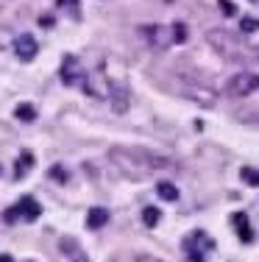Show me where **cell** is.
I'll list each match as a JSON object with an SVG mask.
<instances>
[{
  "label": "cell",
  "instance_id": "8",
  "mask_svg": "<svg viewBox=\"0 0 259 262\" xmlns=\"http://www.w3.org/2000/svg\"><path fill=\"white\" fill-rule=\"evenodd\" d=\"M17 209H20V215L26 217V221H39V215H42V204L31 195L22 198V201L17 204Z\"/></svg>",
  "mask_w": 259,
  "mask_h": 262
},
{
  "label": "cell",
  "instance_id": "25",
  "mask_svg": "<svg viewBox=\"0 0 259 262\" xmlns=\"http://www.w3.org/2000/svg\"><path fill=\"white\" fill-rule=\"evenodd\" d=\"M28 262H31V259H28Z\"/></svg>",
  "mask_w": 259,
  "mask_h": 262
},
{
  "label": "cell",
  "instance_id": "17",
  "mask_svg": "<svg viewBox=\"0 0 259 262\" xmlns=\"http://www.w3.org/2000/svg\"><path fill=\"white\" fill-rule=\"evenodd\" d=\"M240 176H243L245 184L259 187V170H256V167H243V170H240Z\"/></svg>",
  "mask_w": 259,
  "mask_h": 262
},
{
  "label": "cell",
  "instance_id": "23",
  "mask_svg": "<svg viewBox=\"0 0 259 262\" xmlns=\"http://www.w3.org/2000/svg\"><path fill=\"white\" fill-rule=\"evenodd\" d=\"M59 6H78V0H59Z\"/></svg>",
  "mask_w": 259,
  "mask_h": 262
},
{
  "label": "cell",
  "instance_id": "4",
  "mask_svg": "<svg viewBox=\"0 0 259 262\" xmlns=\"http://www.w3.org/2000/svg\"><path fill=\"white\" fill-rule=\"evenodd\" d=\"M11 48H14V53H17V59H20V61H31V59H36V53H39V42H36L31 34L14 36Z\"/></svg>",
  "mask_w": 259,
  "mask_h": 262
},
{
  "label": "cell",
  "instance_id": "24",
  "mask_svg": "<svg viewBox=\"0 0 259 262\" xmlns=\"http://www.w3.org/2000/svg\"><path fill=\"white\" fill-rule=\"evenodd\" d=\"M0 262H14V257L11 254H0Z\"/></svg>",
  "mask_w": 259,
  "mask_h": 262
},
{
  "label": "cell",
  "instance_id": "13",
  "mask_svg": "<svg viewBox=\"0 0 259 262\" xmlns=\"http://www.w3.org/2000/svg\"><path fill=\"white\" fill-rule=\"evenodd\" d=\"M14 117H17V120H22V123H34L36 120V109L31 103H20L14 109Z\"/></svg>",
  "mask_w": 259,
  "mask_h": 262
},
{
  "label": "cell",
  "instance_id": "11",
  "mask_svg": "<svg viewBox=\"0 0 259 262\" xmlns=\"http://www.w3.org/2000/svg\"><path fill=\"white\" fill-rule=\"evenodd\" d=\"M61 251L67 254V257H70V262H89V257H86V254L81 251V246H76V243L73 240H61Z\"/></svg>",
  "mask_w": 259,
  "mask_h": 262
},
{
  "label": "cell",
  "instance_id": "9",
  "mask_svg": "<svg viewBox=\"0 0 259 262\" xmlns=\"http://www.w3.org/2000/svg\"><path fill=\"white\" fill-rule=\"evenodd\" d=\"M231 223H234V229H237V234H240V240H243V243H251V240H254L251 223H248V217H245L243 212H234V215H231Z\"/></svg>",
  "mask_w": 259,
  "mask_h": 262
},
{
  "label": "cell",
  "instance_id": "14",
  "mask_svg": "<svg viewBox=\"0 0 259 262\" xmlns=\"http://www.w3.org/2000/svg\"><path fill=\"white\" fill-rule=\"evenodd\" d=\"M31 167H34V157H31L28 151H22L20 159H17V167H14V173H17L14 179H22V176H26V170H31Z\"/></svg>",
  "mask_w": 259,
  "mask_h": 262
},
{
  "label": "cell",
  "instance_id": "1",
  "mask_svg": "<svg viewBox=\"0 0 259 262\" xmlns=\"http://www.w3.org/2000/svg\"><path fill=\"white\" fill-rule=\"evenodd\" d=\"M178 92L187 95L190 101L201 103V106H215V101H218V92H215L212 86L195 81V78H178Z\"/></svg>",
  "mask_w": 259,
  "mask_h": 262
},
{
  "label": "cell",
  "instance_id": "22",
  "mask_svg": "<svg viewBox=\"0 0 259 262\" xmlns=\"http://www.w3.org/2000/svg\"><path fill=\"white\" fill-rule=\"evenodd\" d=\"M220 9H223V11H226V14H229V17L234 14V6L229 3V0H220Z\"/></svg>",
  "mask_w": 259,
  "mask_h": 262
},
{
  "label": "cell",
  "instance_id": "19",
  "mask_svg": "<svg viewBox=\"0 0 259 262\" xmlns=\"http://www.w3.org/2000/svg\"><path fill=\"white\" fill-rule=\"evenodd\" d=\"M14 42V34H11L9 26H0V51H6V48Z\"/></svg>",
  "mask_w": 259,
  "mask_h": 262
},
{
  "label": "cell",
  "instance_id": "10",
  "mask_svg": "<svg viewBox=\"0 0 259 262\" xmlns=\"http://www.w3.org/2000/svg\"><path fill=\"white\" fill-rule=\"evenodd\" d=\"M106 223H109V212L103 207H92L89 209V215H86V226L89 229H101V226H106Z\"/></svg>",
  "mask_w": 259,
  "mask_h": 262
},
{
  "label": "cell",
  "instance_id": "7",
  "mask_svg": "<svg viewBox=\"0 0 259 262\" xmlns=\"http://www.w3.org/2000/svg\"><path fill=\"white\" fill-rule=\"evenodd\" d=\"M109 101H112V109L117 112V115L128 112V92H126V86L109 84Z\"/></svg>",
  "mask_w": 259,
  "mask_h": 262
},
{
  "label": "cell",
  "instance_id": "20",
  "mask_svg": "<svg viewBox=\"0 0 259 262\" xmlns=\"http://www.w3.org/2000/svg\"><path fill=\"white\" fill-rule=\"evenodd\" d=\"M48 176H51V179H56V182H67L64 167H51V170H48Z\"/></svg>",
  "mask_w": 259,
  "mask_h": 262
},
{
  "label": "cell",
  "instance_id": "5",
  "mask_svg": "<svg viewBox=\"0 0 259 262\" xmlns=\"http://www.w3.org/2000/svg\"><path fill=\"white\" fill-rule=\"evenodd\" d=\"M206 39H209V45H212L215 51L223 53V56H234V53H237V39H234L231 34H226V31H209Z\"/></svg>",
  "mask_w": 259,
  "mask_h": 262
},
{
  "label": "cell",
  "instance_id": "6",
  "mask_svg": "<svg viewBox=\"0 0 259 262\" xmlns=\"http://www.w3.org/2000/svg\"><path fill=\"white\" fill-rule=\"evenodd\" d=\"M84 70H81V64H78L73 56H67L64 59V64H61V81H64L67 86H76V84H84Z\"/></svg>",
  "mask_w": 259,
  "mask_h": 262
},
{
  "label": "cell",
  "instance_id": "2",
  "mask_svg": "<svg viewBox=\"0 0 259 262\" xmlns=\"http://www.w3.org/2000/svg\"><path fill=\"white\" fill-rule=\"evenodd\" d=\"M259 90V73L254 70H243V73H234L226 84V92L231 98H248Z\"/></svg>",
  "mask_w": 259,
  "mask_h": 262
},
{
  "label": "cell",
  "instance_id": "21",
  "mask_svg": "<svg viewBox=\"0 0 259 262\" xmlns=\"http://www.w3.org/2000/svg\"><path fill=\"white\" fill-rule=\"evenodd\" d=\"M3 217H6V223H17V217H20V209H17V207L6 209V212H3Z\"/></svg>",
  "mask_w": 259,
  "mask_h": 262
},
{
  "label": "cell",
  "instance_id": "18",
  "mask_svg": "<svg viewBox=\"0 0 259 262\" xmlns=\"http://www.w3.org/2000/svg\"><path fill=\"white\" fill-rule=\"evenodd\" d=\"M240 31H243V34H256V31H259V20H256V17H243V20H240Z\"/></svg>",
  "mask_w": 259,
  "mask_h": 262
},
{
  "label": "cell",
  "instance_id": "12",
  "mask_svg": "<svg viewBox=\"0 0 259 262\" xmlns=\"http://www.w3.org/2000/svg\"><path fill=\"white\" fill-rule=\"evenodd\" d=\"M156 192H159V198H164V201H178V187L173 182H159Z\"/></svg>",
  "mask_w": 259,
  "mask_h": 262
},
{
  "label": "cell",
  "instance_id": "16",
  "mask_svg": "<svg viewBox=\"0 0 259 262\" xmlns=\"http://www.w3.org/2000/svg\"><path fill=\"white\" fill-rule=\"evenodd\" d=\"M159 221H162V212H159L156 207H145V209H143V223H145V226L153 229Z\"/></svg>",
  "mask_w": 259,
  "mask_h": 262
},
{
  "label": "cell",
  "instance_id": "3",
  "mask_svg": "<svg viewBox=\"0 0 259 262\" xmlns=\"http://www.w3.org/2000/svg\"><path fill=\"white\" fill-rule=\"evenodd\" d=\"M139 34H143V39L153 48V51H164V48L173 45L170 28H164V26H145L143 31H139Z\"/></svg>",
  "mask_w": 259,
  "mask_h": 262
},
{
  "label": "cell",
  "instance_id": "15",
  "mask_svg": "<svg viewBox=\"0 0 259 262\" xmlns=\"http://www.w3.org/2000/svg\"><path fill=\"white\" fill-rule=\"evenodd\" d=\"M170 39H173V45H184V42H187V26H184V23H173Z\"/></svg>",
  "mask_w": 259,
  "mask_h": 262
}]
</instances>
